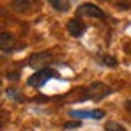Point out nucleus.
Masks as SVG:
<instances>
[{
	"mask_svg": "<svg viewBox=\"0 0 131 131\" xmlns=\"http://www.w3.org/2000/svg\"><path fill=\"white\" fill-rule=\"evenodd\" d=\"M51 78H59V73L53 71V69H50V67H43V69L36 71L32 76H28L27 83H28L30 87H43L44 83H46L48 80H51Z\"/></svg>",
	"mask_w": 131,
	"mask_h": 131,
	"instance_id": "2",
	"label": "nucleus"
},
{
	"mask_svg": "<svg viewBox=\"0 0 131 131\" xmlns=\"http://www.w3.org/2000/svg\"><path fill=\"white\" fill-rule=\"evenodd\" d=\"M105 129H106V131H126V129H124V126H121V124L115 122V121H108L106 126H105Z\"/></svg>",
	"mask_w": 131,
	"mask_h": 131,
	"instance_id": "10",
	"label": "nucleus"
},
{
	"mask_svg": "<svg viewBox=\"0 0 131 131\" xmlns=\"http://www.w3.org/2000/svg\"><path fill=\"white\" fill-rule=\"evenodd\" d=\"M78 14H87L90 18H97V20H105L106 18V14L94 4H82L78 7Z\"/></svg>",
	"mask_w": 131,
	"mask_h": 131,
	"instance_id": "3",
	"label": "nucleus"
},
{
	"mask_svg": "<svg viewBox=\"0 0 131 131\" xmlns=\"http://www.w3.org/2000/svg\"><path fill=\"white\" fill-rule=\"evenodd\" d=\"M7 78L9 80H18V73H7Z\"/></svg>",
	"mask_w": 131,
	"mask_h": 131,
	"instance_id": "15",
	"label": "nucleus"
},
{
	"mask_svg": "<svg viewBox=\"0 0 131 131\" xmlns=\"http://www.w3.org/2000/svg\"><path fill=\"white\" fill-rule=\"evenodd\" d=\"M51 60V53L50 51H39V53H34L30 59H28V66H44L46 62Z\"/></svg>",
	"mask_w": 131,
	"mask_h": 131,
	"instance_id": "5",
	"label": "nucleus"
},
{
	"mask_svg": "<svg viewBox=\"0 0 131 131\" xmlns=\"http://www.w3.org/2000/svg\"><path fill=\"white\" fill-rule=\"evenodd\" d=\"M7 96L13 97V99H16V101H23V96H18L14 89H7Z\"/></svg>",
	"mask_w": 131,
	"mask_h": 131,
	"instance_id": "13",
	"label": "nucleus"
},
{
	"mask_svg": "<svg viewBox=\"0 0 131 131\" xmlns=\"http://www.w3.org/2000/svg\"><path fill=\"white\" fill-rule=\"evenodd\" d=\"M101 64L108 66V67H115V66H117V59H115V57H110V55H105V57L101 59Z\"/></svg>",
	"mask_w": 131,
	"mask_h": 131,
	"instance_id": "12",
	"label": "nucleus"
},
{
	"mask_svg": "<svg viewBox=\"0 0 131 131\" xmlns=\"http://www.w3.org/2000/svg\"><path fill=\"white\" fill-rule=\"evenodd\" d=\"M113 5H115L117 9H121V11H128L131 7V0H115Z\"/></svg>",
	"mask_w": 131,
	"mask_h": 131,
	"instance_id": "11",
	"label": "nucleus"
},
{
	"mask_svg": "<svg viewBox=\"0 0 131 131\" xmlns=\"http://www.w3.org/2000/svg\"><path fill=\"white\" fill-rule=\"evenodd\" d=\"M71 115L73 117H90V119H103L105 117V112L103 110H92V112H80V110H71Z\"/></svg>",
	"mask_w": 131,
	"mask_h": 131,
	"instance_id": "6",
	"label": "nucleus"
},
{
	"mask_svg": "<svg viewBox=\"0 0 131 131\" xmlns=\"http://www.w3.org/2000/svg\"><path fill=\"white\" fill-rule=\"evenodd\" d=\"M80 124H82L80 121H73V122H66L64 128L66 129H73V128H80Z\"/></svg>",
	"mask_w": 131,
	"mask_h": 131,
	"instance_id": "14",
	"label": "nucleus"
},
{
	"mask_svg": "<svg viewBox=\"0 0 131 131\" xmlns=\"http://www.w3.org/2000/svg\"><path fill=\"white\" fill-rule=\"evenodd\" d=\"M36 2H37V0H13L11 7H13L16 13H25V11H28Z\"/></svg>",
	"mask_w": 131,
	"mask_h": 131,
	"instance_id": "7",
	"label": "nucleus"
},
{
	"mask_svg": "<svg viewBox=\"0 0 131 131\" xmlns=\"http://www.w3.org/2000/svg\"><path fill=\"white\" fill-rule=\"evenodd\" d=\"M126 110L131 113V99H128V101H126Z\"/></svg>",
	"mask_w": 131,
	"mask_h": 131,
	"instance_id": "16",
	"label": "nucleus"
},
{
	"mask_svg": "<svg viewBox=\"0 0 131 131\" xmlns=\"http://www.w3.org/2000/svg\"><path fill=\"white\" fill-rule=\"evenodd\" d=\"M110 94V87H106L105 83H101V82H94V83H90L87 89H82V101H85V99H94V101H99V99H103L105 96H108Z\"/></svg>",
	"mask_w": 131,
	"mask_h": 131,
	"instance_id": "1",
	"label": "nucleus"
},
{
	"mask_svg": "<svg viewBox=\"0 0 131 131\" xmlns=\"http://www.w3.org/2000/svg\"><path fill=\"white\" fill-rule=\"evenodd\" d=\"M50 2V5L55 9V11H60V13H64L69 9V0H48Z\"/></svg>",
	"mask_w": 131,
	"mask_h": 131,
	"instance_id": "9",
	"label": "nucleus"
},
{
	"mask_svg": "<svg viewBox=\"0 0 131 131\" xmlns=\"http://www.w3.org/2000/svg\"><path fill=\"white\" fill-rule=\"evenodd\" d=\"M87 30V25L82 21L80 18H71L67 21V32L73 36V37H80L83 36V32Z\"/></svg>",
	"mask_w": 131,
	"mask_h": 131,
	"instance_id": "4",
	"label": "nucleus"
},
{
	"mask_svg": "<svg viewBox=\"0 0 131 131\" xmlns=\"http://www.w3.org/2000/svg\"><path fill=\"white\" fill-rule=\"evenodd\" d=\"M0 46H2V51H11L13 46H14L13 34H9V32H2V34H0Z\"/></svg>",
	"mask_w": 131,
	"mask_h": 131,
	"instance_id": "8",
	"label": "nucleus"
}]
</instances>
